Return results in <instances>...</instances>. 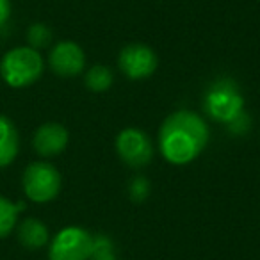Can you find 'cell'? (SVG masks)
I'll return each instance as SVG.
<instances>
[{
    "instance_id": "6da1fadb",
    "label": "cell",
    "mask_w": 260,
    "mask_h": 260,
    "mask_svg": "<svg viewBox=\"0 0 260 260\" xmlns=\"http://www.w3.org/2000/svg\"><path fill=\"white\" fill-rule=\"evenodd\" d=\"M209 143V126L205 119L192 111L170 114L159 130V148L162 157L175 166L192 162Z\"/></svg>"
},
{
    "instance_id": "7a4b0ae2",
    "label": "cell",
    "mask_w": 260,
    "mask_h": 260,
    "mask_svg": "<svg viewBox=\"0 0 260 260\" xmlns=\"http://www.w3.org/2000/svg\"><path fill=\"white\" fill-rule=\"evenodd\" d=\"M45 68L40 50L30 47L11 48L0 61V75L9 87L23 89L36 82Z\"/></svg>"
},
{
    "instance_id": "3957f363",
    "label": "cell",
    "mask_w": 260,
    "mask_h": 260,
    "mask_svg": "<svg viewBox=\"0 0 260 260\" xmlns=\"http://www.w3.org/2000/svg\"><path fill=\"white\" fill-rule=\"evenodd\" d=\"M25 196L34 203H48L57 198L61 191V173L57 168L45 160L30 162L22 177Z\"/></svg>"
},
{
    "instance_id": "277c9868",
    "label": "cell",
    "mask_w": 260,
    "mask_h": 260,
    "mask_svg": "<svg viewBox=\"0 0 260 260\" xmlns=\"http://www.w3.org/2000/svg\"><path fill=\"white\" fill-rule=\"evenodd\" d=\"M244 100L239 87L230 79H219L205 93V112L221 123H232L242 114Z\"/></svg>"
},
{
    "instance_id": "5b68a950",
    "label": "cell",
    "mask_w": 260,
    "mask_h": 260,
    "mask_svg": "<svg viewBox=\"0 0 260 260\" xmlns=\"http://www.w3.org/2000/svg\"><path fill=\"white\" fill-rule=\"evenodd\" d=\"M93 235L80 226H66L55 234L48 248L50 260H91Z\"/></svg>"
},
{
    "instance_id": "8992f818",
    "label": "cell",
    "mask_w": 260,
    "mask_h": 260,
    "mask_svg": "<svg viewBox=\"0 0 260 260\" xmlns=\"http://www.w3.org/2000/svg\"><path fill=\"white\" fill-rule=\"evenodd\" d=\"M116 152L125 164L132 168H143L152 160L153 146L141 128L128 126L116 138Z\"/></svg>"
},
{
    "instance_id": "52a82bcc",
    "label": "cell",
    "mask_w": 260,
    "mask_h": 260,
    "mask_svg": "<svg viewBox=\"0 0 260 260\" xmlns=\"http://www.w3.org/2000/svg\"><path fill=\"white\" fill-rule=\"evenodd\" d=\"M119 70L128 79L141 80L150 77L157 68V55L150 47L143 43H130L121 48L118 57Z\"/></svg>"
},
{
    "instance_id": "ba28073f",
    "label": "cell",
    "mask_w": 260,
    "mask_h": 260,
    "mask_svg": "<svg viewBox=\"0 0 260 260\" xmlns=\"http://www.w3.org/2000/svg\"><path fill=\"white\" fill-rule=\"evenodd\" d=\"M52 72L59 77H75L84 72L86 55L75 41H59L48 55Z\"/></svg>"
},
{
    "instance_id": "9c48e42d",
    "label": "cell",
    "mask_w": 260,
    "mask_h": 260,
    "mask_svg": "<svg viewBox=\"0 0 260 260\" xmlns=\"http://www.w3.org/2000/svg\"><path fill=\"white\" fill-rule=\"evenodd\" d=\"M68 141L70 136L66 126H62L61 123H45L34 132L32 146L38 155L54 157L68 146Z\"/></svg>"
},
{
    "instance_id": "30bf717a",
    "label": "cell",
    "mask_w": 260,
    "mask_h": 260,
    "mask_svg": "<svg viewBox=\"0 0 260 260\" xmlns=\"http://www.w3.org/2000/svg\"><path fill=\"white\" fill-rule=\"evenodd\" d=\"M20 150V136L15 123L0 114V168H6L16 159Z\"/></svg>"
},
{
    "instance_id": "8fae6325",
    "label": "cell",
    "mask_w": 260,
    "mask_h": 260,
    "mask_svg": "<svg viewBox=\"0 0 260 260\" xmlns=\"http://www.w3.org/2000/svg\"><path fill=\"white\" fill-rule=\"evenodd\" d=\"M48 228L45 223L34 217H27L18 226V241L27 249H40L48 244Z\"/></svg>"
},
{
    "instance_id": "7c38bea8",
    "label": "cell",
    "mask_w": 260,
    "mask_h": 260,
    "mask_svg": "<svg viewBox=\"0 0 260 260\" xmlns=\"http://www.w3.org/2000/svg\"><path fill=\"white\" fill-rule=\"evenodd\" d=\"M25 209L23 202H11L6 196H0V239L8 237L18 223V214Z\"/></svg>"
},
{
    "instance_id": "4fadbf2b",
    "label": "cell",
    "mask_w": 260,
    "mask_h": 260,
    "mask_svg": "<svg viewBox=\"0 0 260 260\" xmlns=\"http://www.w3.org/2000/svg\"><path fill=\"white\" fill-rule=\"evenodd\" d=\"M84 82H86L87 89L94 91V93H104L114 82V77H112V72L107 68V66H91L86 72V77H84Z\"/></svg>"
},
{
    "instance_id": "5bb4252c",
    "label": "cell",
    "mask_w": 260,
    "mask_h": 260,
    "mask_svg": "<svg viewBox=\"0 0 260 260\" xmlns=\"http://www.w3.org/2000/svg\"><path fill=\"white\" fill-rule=\"evenodd\" d=\"M27 43L34 50L47 48L52 43V30L45 23H34L27 30Z\"/></svg>"
},
{
    "instance_id": "9a60e30c",
    "label": "cell",
    "mask_w": 260,
    "mask_h": 260,
    "mask_svg": "<svg viewBox=\"0 0 260 260\" xmlns=\"http://www.w3.org/2000/svg\"><path fill=\"white\" fill-rule=\"evenodd\" d=\"M150 194V182L145 177H136L128 185V196L132 202L141 203L148 198Z\"/></svg>"
},
{
    "instance_id": "2e32d148",
    "label": "cell",
    "mask_w": 260,
    "mask_h": 260,
    "mask_svg": "<svg viewBox=\"0 0 260 260\" xmlns=\"http://www.w3.org/2000/svg\"><path fill=\"white\" fill-rule=\"evenodd\" d=\"M11 0H0V29L8 23L9 16H11Z\"/></svg>"
},
{
    "instance_id": "e0dca14e",
    "label": "cell",
    "mask_w": 260,
    "mask_h": 260,
    "mask_svg": "<svg viewBox=\"0 0 260 260\" xmlns=\"http://www.w3.org/2000/svg\"><path fill=\"white\" fill-rule=\"evenodd\" d=\"M109 260H116V258H109Z\"/></svg>"
}]
</instances>
